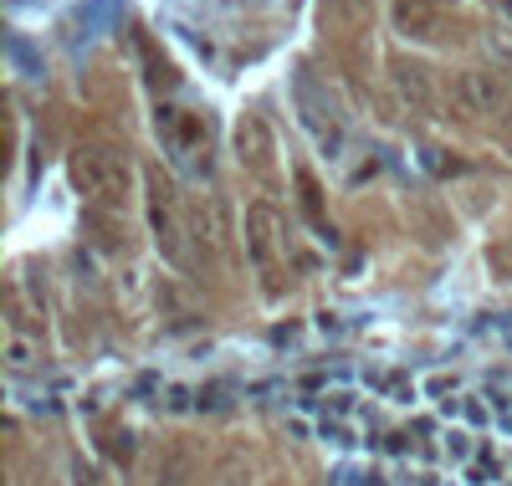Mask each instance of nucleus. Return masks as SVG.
<instances>
[{"label":"nucleus","mask_w":512,"mask_h":486,"mask_svg":"<svg viewBox=\"0 0 512 486\" xmlns=\"http://www.w3.org/2000/svg\"><path fill=\"white\" fill-rule=\"evenodd\" d=\"M67 174H72L77 195H88L93 205H123V195H128V164L113 149H98V144L72 149Z\"/></svg>","instance_id":"nucleus-1"},{"label":"nucleus","mask_w":512,"mask_h":486,"mask_svg":"<svg viewBox=\"0 0 512 486\" xmlns=\"http://www.w3.org/2000/svg\"><path fill=\"white\" fill-rule=\"evenodd\" d=\"M149 180V220H154V241H159V251L175 261V267H185V231H180V220H175V185L164 180L159 169H149L144 174Z\"/></svg>","instance_id":"nucleus-2"},{"label":"nucleus","mask_w":512,"mask_h":486,"mask_svg":"<svg viewBox=\"0 0 512 486\" xmlns=\"http://www.w3.org/2000/svg\"><path fill=\"white\" fill-rule=\"evenodd\" d=\"M236 154H241V164L256 174V180H277V144H272V128L256 118V113H246V118L236 123Z\"/></svg>","instance_id":"nucleus-3"},{"label":"nucleus","mask_w":512,"mask_h":486,"mask_svg":"<svg viewBox=\"0 0 512 486\" xmlns=\"http://www.w3.org/2000/svg\"><path fill=\"white\" fill-rule=\"evenodd\" d=\"M451 93H456V108H461L466 118H492V113L507 108L502 82H497L492 72H477V67H472V72H461Z\"/></svg>","instance_id":"nucleus-4"},{"label":"nucleus","mask_w":512,"mask_h":486,"mask_svg":"<svg viewBox=\"0 0 512 486\" xmlns=\"http://www.w3.org/2000/svg\"><path fill=\"white\" fill-rule=\"evenodd\" d=\"M390 82H395V93H400V103L410 113H436V77H431V67H425V62L400 57L390 67Z\"/></svg>","instance_id":"nucleus-5"},{"label":"nucleus","mask_w":512,"mask_h":486,"mask_svg":"<svg viewBox=\"0 0 512 486\" xmlns=\"http://www.w3.org/2000/svg\"><path fill=\"white\" fill-rule=\"evenodd\" d=\"M297 108H303V123L313 128L323 144H338V113H333L328 98H318V82H313L308 72L297 77Z\"/></svg>","instance_id":"nucleus-6"},{"label":"nucleus","mask_w":512,"mask_h":486,"mask_svg":"<svg viewBox=\"0 0 512 486\" xmlns=\"http://www.w3.org/2000/svg\"><path fill=\"white\" fill-rule=\"evenodd\" d=\"M246 246H251V256L262 261V267H272V261H277L282 226H277V210L272 205H251L246 210Z\"/></svg>","instance_id":"nucleus-7"},{"label":"nucleus","mask_w":512,"mask_h":486,"mask_svg":"<svg viewBox=\"0 0 512 486\" xmlns=\"http://www.w3.org/2000/svg\"><path fill=\"white\" fill-rule=\"evenodd\" d=\"M395 31L425 41V36L441 31V11L431 6V0H395Z\"/></svg>","instance_id":"nucleus-8"},{"label":"nucleus","mask_w":512,"mask_h":486,"mask_svg":"<svg viewBox=\"0 0 512 486\" xmlns=\"http://www.w3.org/2000/svg\"><path fill=\"white\" fill-rule=\"evenodd\" d=\"M36 359H41V343H36L31 333H21V328H11V333H6V364H11L16 374H21V369H31Z\"/></svg>","instance_id":"nucleus-9"},{"label":"nucleus","mask_w":512,"mask_h":486,"mask_svg":"<svg viewBox=\"0 0 512 486\" xmlns=\"http://www.w3.org/2000/svg\"><path fill=\"white\" fill-rule=\"evenodd\" d=\"M333 11H344V16H354V11H364V0H333Z\"/></svg>","instance_id":"nucleus-10"},{"label":"nucleus","mask_w":512,"mask_h":486,"mask_svg":"<svg viewBox=\"0 0 512 486\" xmlns=\"http://www.w3.org/2000/svg\"><path fill=\"white\" fill-rule=\"evenodd\" d=\"M431 6H436V11H446V6H456V0H431Z\"/></svg>","instance_id":"nucleus-11"},{"label":"nucleus","mask_w":512,"mask_h":486,"mask_svg":"<svg viewBox=\"0 0 512 486\" xmlns=\"http://www.w3.org/2000/svg\"><path fill=\"white\" fill-rule=\"evenodd\" d=\"M507 11H512V0H507Z\"/></svg>","instance_id":"nucleus-12"}]
</instances>
